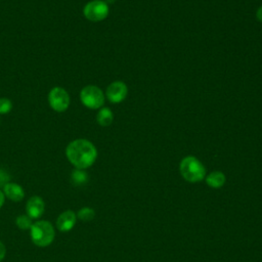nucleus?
I'll return each instance as SVG.
<instances>
[{
	"label": "nucleus",
	"mask_w": 262,
	"mask_h": 262,
	"mask_svg": "<svg viewBox=\"0 0 262 262\" xmlns=\"http://www.w3.org/2000/svg\"><path fill=\"white\" fill-rule=\"evenodd\" d=\"M77 216L82 221H91L95 216V212L93 209L85 207L79 210V212L77 213Z\"/></svg>",
	"instance_id": "nucleus-14"
},
{
	"label": "nucleus",
	"mask_w": 262,
	"mask_h": 262,
	"mask_svg": "<svg viewBox=\"0 0 262 262\" xmlns=\"http://www.w3.org/2000/svg\"><path fill=\"white\" fill-rule=\"evenodd\" d=\"M12 110V102L10 99L2 97L0 98V115H6Z\"/></svg>",
	"instance_id": "nucleus-16"
},
{
	"label": "nucleus",
	"mask_w": 262,
	"mask_h": 262,
	"mask_svg": "<svg viewBox=\"0 0 262 262\" xmlns=\"http://www.w3.org/2000/svg\"><path fill=\"white\" fill-rule=\"evenodd\" d=\"M4 195L13 202H19L24 199L25 191L20 185L13 182H8L4 185Z\"/></svg>",
	"instance_id": "nucleus-10"
},
{
	"label": "nucleus",
	"mask_w": 262,
	"mask_h": 262,
	"mask_svg": "<svg viewBox=\"0 0 262 262\" xmlns=\"http://www.w3.org/2000/svg\"><path fill=\"white\" fill-rule=\"evenodd\" d=\"M5 254H6V248H5V246L0 242V262L4 259Z\"/></svg>",
	"instance_id": "nucleus-17"
},
{
	"label": "nucleus",
	"mask_w": 262,
	"mask_h": 262,
	"mask_svg": "<svg viewBox=\"0 0 262 262\" xmlns=\"http://www.w3.org/2000/svg\"><path fill=\"white\" fill-rule=\"evenodd\" d=\"M108 4L103 0H92L85 4L83 8L84 16L93 23L101 21L108 15Z\"/></svg>",
	"instance_id": "nucleus-5"
},
{
	"label": "nucleus",
	"mask_w": 262,
	"mask_h": 262,
	"mask_svg": "<svg viewBox=\"0 0 262 262\" xmlns=\"http://www.w3.org/2000/svg\"><path fill=\"white\" fill-rule=\"evenodd\" d=\"M15 223L16 225L20 228V229H30L32 226V218L28 215H19L16 219H15Z\"/></svg>",
	"instance_id": "nucleus-15"
},
{
	"label": "nucleus",
	"mask_w": 262,
	"mask_h": 262,
	"mask_svg": "<svg viewBox=\"0 0 262 262\" xmlns=\"http://www.w3.org/2000/svg\"><path fill=\"white\" fill-rule=\"evenodd\" d=\"M76 219L77 216L73 211H64L57 217L56 226L60 231H69L76 224Z\"/></svg>",
	"instance_id": "nucleus-9"
},
{
	"label": "nucleus",
	"mask_w": 262,
	"mask_h": 262,
	"mask_svg": "<svg viewBox=\"0 0 262 262\" xmlns=\"http://www.w3.org/2000/svg\"><path fill=\"white\" fill-rule=\"evenodd\" d=\"M181 176L190 183L202 181L206 177V169L202 162L193 156L183 158L179 165Z\"/></svg>",
	"instance_id": "nucleus-2"
},
{
	"label": "nucleus",
	"mask_w": 262,
	"mask_h": 262,
	"mask_svg": "<svg viewBox=\"0 0 262 262\" xmlns=\"http://www.w3.org/2000/svg\"><path fill=\"white\" fill-rule=\"evenodd\" d=\"M87 179H88V175L82 169H76L71 174V180L76 185L84 184L87 181Z\"/></svg>",
	"instance_id": "nucleus-13"
},
{
	"label": "nucleus",
	"mask_w": 262,
	"mask_h": 262,
	"mask_svg": "<svg viewBox=\"0 0 262 262\" xmlns=\"http://www.w3.org/2000/svg\"><path fill=\"white\" fill-rule=\"evenodd\" d=\"M256 17L259 21L262 23V5L257 9V12H256Z\"/></svg>",
	"instance_id": "nucleus-18"
},
{
	"label": "nucleus",
	"mask_w": 262,
	"mask_h": 262,
	"mask_svg": "<svg viewBox=\"0 0 262 262\" xmlns=\"http://www.w3.org/2000/svg\"><path fill=\"white\" fill-rule=\"evenodd\" d=\"M48 103L53 111L63 113L70 105V95L62 87L55 86L48 93Z\"/></svg>",
	"instance_id": "nucleus-6"
},
{
	"label": "nucleus",
	"mask_w": 262,
	"mask_h": 262,
	"mask_svg": "<svg viewBox=\"0 0 262 262\" xmlns=\"http://www.w3.org/2000/svg\"><path fill=\"white\" fill-rule=\"evenodd\" d=\"M115 0H105V2L108 4V3H113Z\"/></svg>",
	"instance_id": "nucleus-20"
},
{
	"label": "nucleus",
	"mask_w": 262,
	"mask_h": 262,
	"mask_svg": "<svg viewBox=\"0 0 262 262\" xmlns=\"http://www.w3.org/2000/svg\"><path fill=\"white\" fill-rule=\"evenodd\" d=\"M114 114L108 107H100L97 115L96 121L102 127H107L113 123Z\"/></svg>",
	"instance_id": "nucleus-12"
},
{
	"label": "nucleus",
	"mask_w": 262,
	"mask_h": 262,
	"mask_svg": "<svg viewBox=\"0 0 262 262\" xmlns=\"http://www.w3.org/2000/svg\"><path fill=\"white\" fill-rule=\"evenodd\" d=\"M80 100L88 108L99 110L104 103V94L99 87L87 85L80 91Z\"/></svg>",
	"instance_id": "nucleus-4"
},
{
	"label": "nucleus",
	"mask_w": 262,
	"mask_h": 262,
	"mask_svg": "<svg viewBox=\"0 0 262 262\" xmlns=\"http://www.w3.org/2000/svg\"><path fill=\"white\" fill-rule=\"evenodd\" d=\"M128 94L127 85L122 81H115L111 83L105 91L106 98L112 103H120L122 102Z\"/></svg>",
	"instance_id": "nucleus-7"
},
{
	"label": "nucleus",
	"mask_w": 262,
	"mask_h": 262,
	"mask_svg": "<svg viewBox=\"0 0 262 262\" xmlns=\"http://www.w3.org/2000/svg\"><path fill=\"white\" fill-rule=\"evenodd\" d=\"M66 156L76 169H87L94 164L97 158V149L94 144L84 138L71 141L66 148Z\"/></svg>",
	"instance_id": "nucleus-1"
},
{
	"label": "nucleus",
	"mask_w": 262,
	"mask_h": 262,
	"mask_svg": "<svg viewBox=\"0 0 262 262\" xmlns=\"http://www.w3.org/2000/svg\"><path fill=\"white\" fill-rule=\"evenodd\" d=\"M4 198H5L4 192L0 190V208H1V207H2V205L4 204Z\"/></svg>",
	"instance_id": "nucleus-19"
},
{
	"label": "nucleus",
	"mask_w": 262,
	"mask_h": 262,
	"mask_svg": "<svg viewBox=\"0 0 262 262\" xmlns=\"http://www.w3.org/2000/svg\"><path fill=\"white\" fill-rule=\"evenodd\" d=\"M30 234L32 242L36 246L47 247L52 243L55 232L51 223L45 220H41L32 224L30 228Z\"/></svg>",
	"instance_id": "nucleus-3"
},
{
	"label": "nucleus",
	"mask_w": 262,
	"mask_h": 262,
	"mask_svg": "<svg viewBox=\"0 0 262 262\" xmlns=\"http://www.w3.org/2000/svg\"><path fill=\"white\" fill-rule=\"evenodd\" d=\"M44 209H45L44 202L38 195H34L30 198L29 201L27 202L26 210H27L28 216H30L31 218H39L43 214Z\"/></svg>",
	"instance_id": "nucleus-8"
},
{
	"label": "nucleus",
	"mask_w": 262,
	"mask_h": 262,
	"mask_svg": "<svg viewBox=\"0 0 262 262\" xmlns=\"http://www.w3.org/2000/svg\"><path fill=\"white\" fill-rule=\"evenodd\" d=\"M206 183L212 188H220L226 181L225 175L221 171H213L206 177Z\"/></svg>",
	"instance_id": "nucleus-11"
}]
</instances>
